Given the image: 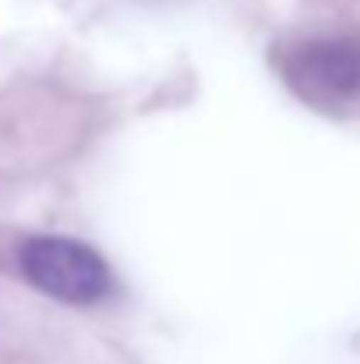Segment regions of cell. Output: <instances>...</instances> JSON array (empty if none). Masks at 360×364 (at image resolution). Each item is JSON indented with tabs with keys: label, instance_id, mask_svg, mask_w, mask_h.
<instances>
[{
	"label": "cell",
	"instance_id": "cell-1",
	"mask_svg": "<svg viewBox=\"0 0 360 364\" xmlns=\"http://www.w3.org/2000/svg\"><path fill=\"white\" fill-rule=\"evenodd\" d=\"M18 258L25 279L57 301L96 304L114 290L110 265L89 244L71 237H28Z\"/></svg>",
	"mask_w": 360,
	"mask_h": 364
},
{
	"label": "cell",
	"instance_id": "cell-2",
	"mask_svg": "<svg viewBox=\"0 0 360 364\" xmlns=\"http://www.w3.org/2000/svg\"><path fill=\"white\" fill-rule=\"evenodd\" d=\"M283 78L297 96L318 107L347 103L360 92V39L357 36H315L293 43L283 60Z\"/></svg>",
	"mask_w": 360,
	"mask_h": 364
}]
</instances>
